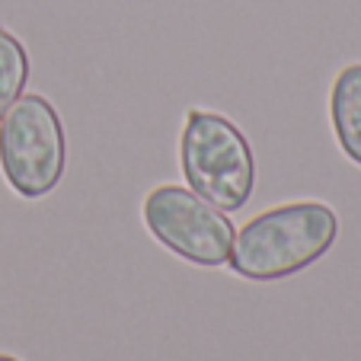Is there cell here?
<instances>
[{
    "instance_id": "cell-1",
    "label": "cell",
    "mask_w": 361,
    "mask_h": 361,
    "mask_svg": "<svg viewBox=\"0 0 361 361\" xmlns=\"http://www.w3.org/2000/svg\"><path fill=\"white\" fill-rule=\"evenodd\" d=\"M339 214L326 202H288L250 218L233 233L227 266L246 281H281L333 250Z\"/></svg>"
},
{
    "instance_id": "cell-2",
    "label": "cell",
    "mask_w": 361,
    "mask_h": 361,
    "mask_svg": "<svg viewBox=\"0 0 361 361\" xmlns=\"http://www.w3.org/2000/svg\"><path fill=\"white\" fill-rule=\"evenodd\" d=\"M179 166L189 189L221 212H240L252 198V147L243 131L221 112L189 109L179 135Z\"/></svg>"
},
{
    "instance_id": "cell-3",
    "label": "cell",
    "mask_w": 361,
    "mask_h": 361,
    "mask_svg": "<svg viewBox=\"0 0 361 361\" xmlns=\"http://www.w3.org/2000/svg\"><path fill=\"white\" fill-rule=\"evenodd\" d=\"M68 137L58 109L42 93H23L0 118V173L20 198H45L61 185Z\"/></svg>"
},
{
    "instance_id": "cell-4",
    "label": "cell",
    "mask_w": 361,
    "mask_h": 361,
    "mask_svg": "<svg viewBox=\"0 0 361 361\" xmlns=\"http://www.w3.org/2000/svg\"><path fill=\"white\" fill-rule=\"evenodd\" d=\"M141 218L147 233L173 256L202 269L227 266L233 250V224L221 208L183 185H157L144 195Z\"/></svg>"
},
{
    "instance_id": "cell-5",
    "label": "cell",
    "mask_w": 361,
    "mask_h": 361,
    "mask_svg": "<svg viewBox=\"0 0 361 361\" xmlns=\"http://www.w3.org/2000/svg\"><path fill=\"white\" fill-rule=\"evenodd\" d=\"M329 122L342 154L361 166V64H345L329 90Z\"/></svg>"
},
{
    "instance_id": "cell-6",
    "label": "cell",
    "mask_w": 361,
    "mask_h": 361,
    "mask_svg": "<svg viewBox=\"0 0 361 361\" xmlns=\"http://www.w3.org/2000/svg\"><path fill=\"white\" fill-rule=\"evenodd\" d=\"M29 83V51L10 29L0 26V118L26 93Z\"/></svg>"
},
{
    "instance_id": "cell-7",
    "label": "cell",
    "mask_w": 361,
    "mask_h": 361,
    "mask_svg": "<svg viewBox=\"0 0 361 361\" xmlns=\"http://www.w3.org/2000/svg\"><path fill=\"white\" fill-rule=\"evenodd\" d=\"M0 361H20L16 355H7V352H0Z\"/></svg>"
}]
</instances>
